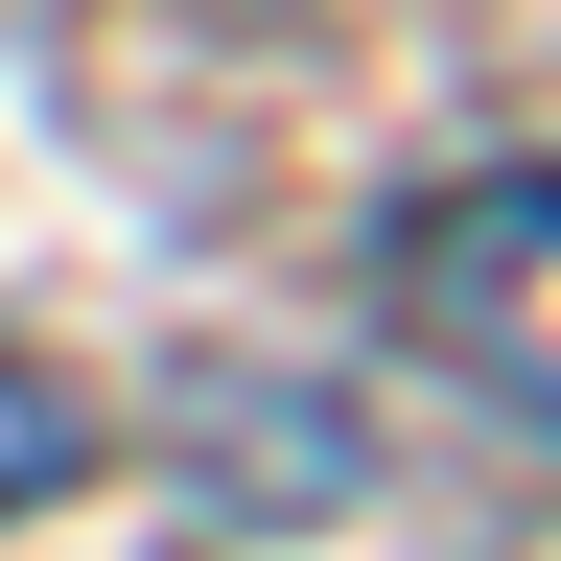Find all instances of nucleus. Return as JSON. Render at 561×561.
I'll return each mask as SVG.
<instances>
[{
  "instance_id": "f257e3e1",
  "label": "nucleus",
  "mask_w": 561,
  "mask_h": 561,
  "mask_svg": "<svg viewBox=\"0 0 561 561\" xmlns=\"http://www.w3.org/2000/svg\"><path fill=\"white\" fill-rule=\"evenodd\" d=\"M398 351L561 468V164H468L398 210Z\"/></svg>"
},
{
  "instance_id": "f03ea898",
  "label": "nucleus",
  "mask_w": 561,
  "mask_h": 561,
  "mask_svg": "<svg viewBox=\"0 0 561 561\" xmlns=\"http://www.w3.org/2000/svg\"><path fill=\"white\" fill-rule=\"evenodd\" d=\"M70 468H94V421H70V398L24 375V351H0V515H47V491H70Z\"/></svg>"
}]
</instances>
